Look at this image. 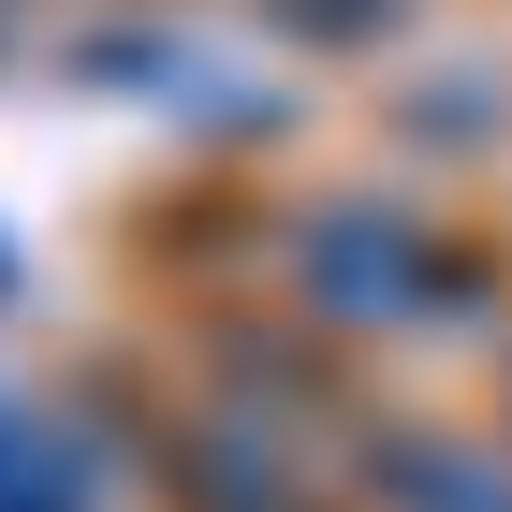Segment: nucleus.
Wrapping results in <instances>:
<instances>
[{
	"label": "nucleus",
	"mask_w": 512,
	"mask_h": 512,
	"mask_svg": "<svg viewBox=\"0 0 512 512\" xmlns=\"http://www.w3.org/2000/svg\"><path fill=\"white\" fill-rule=\"evenodd\" d=\"M278 293L322 322V337H366V352H483L512 322V264L439 220V205H395V191H308L278 205L264 235Z\"/></svg>",
	"instance_id": "obj_1"
},
{
	"label": "nucleus",
	"mask_w": 512,
	"mask_h": 512,
	"mask_svg": "<svg viewBox=\"0 0 512 512\" xmlns=\"http://www.w3.org/2000/svg\"><path fill=\"white\" fill-rule=\"evenodd\" d=\"M205 410L249 425V439H293V454H322V439L366 425V395L337 381V352L293 337V322H205Z\"/></svg>",
	"instance_id": "obj_2"
},
{
	"label": "nucleus",
	"mask_w": 512,
	"mask_h": 512,
	"mask_svg": "<svg viewBox=\"0 0 512 512\" xmlns=\"http://www.w3.org/2000/svg\"><path fill=\"white\" fill-rule=\"evenodd\" d=\"M337 498H352V512H512V439L366 410L352 454H337Z\"/></svg>",
	"instance_id": "obj_3"
},
{
	"label": "nucleus",
	"mask_w": 512,
	"mask_h": 512,
	"mask_svg": "<svg viewBox=\"0 0 512 512\" xmlns=\"http://www.w3.org/2000/svg\"><path fill=\"white\" fill-rule=\"evenodd\" d=\"M161 498L176 512H337V469L293 454V439H249L220 410H191V425L161 439Z\"/></svg>",
	"instance_id": "obj_4"
},
{
	"label": "nucleus",
	"mask_w": 512,
	"mask_h": 512,
	"mask_svg": "<svg viewBox=\"0 0 512 512\" xmlns=\"http://www.w3.org/2000/svg\"><path fill=\"white\" fill-rule=\"evenodd\" d=\"M0 512H103V469L15 395H0Z\"/></svg>",
	"instance_id": "obj_5"
},
{
	"label": "nucleus",
	"mask_w": 512,
	"mask_h": 512,
	"mask_svg": "<svg viewBox=\"0 0 512 512\" xmlns=\"http://www.w3.org/2000/svg\"><path fill=\"white\" fill-rule=\"evenodd\" d=\"M264 15H278L293 44H322V59H366V44H395L425 0H264Z\"/></svg>",
	"instance_id": "obj_6"
},
{
	"label": "nucleus",
	"mask_w": 512,
	"mask_h": 512,
	"mask_svg": "<svg viewBox=\"0 0 512 512\" xmlns=\"http://www.w3.org/2000/svg\"><path fill=\"white\" fill-rule=\"evenodd\" d=\"M483 103H498V88H469V74H454V88H410V118H395V132H410V147H483V132H498Z\"/></svg>",
	"instance_id": "obj_7"
},
{
	"label": "nucleus",
	"mask_w": 512,
	"mask_h": 512,
	"mask_svg": "<svg viewBox=\"0 0 512 512\" xmlns=\"http://www.w3.org/2000/svg\"><path fill=\"white\" fill-rule=\"evenodd\" d=\"M0 308H15V249H0Z\"/></svg>",
	"instance_id": "obj_8"
}]
</instances>
